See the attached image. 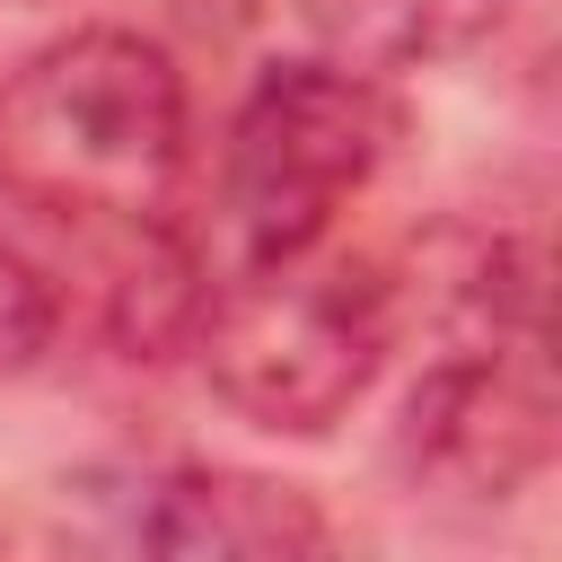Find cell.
Returning <instances> with one entry per match:
<instances>
[{"label":"cell","instance_id":"6da1fadb","mask_svg":"<svg viewBox=\"0 0 562 562\" xmlns=\"http://www.w3.org/2000/svg\"><path fill=\"white\" fill-rule=\"evenodd\" d=\"M184 176V70L132 26H70L0 88V193L44 220L140 228Z\"/></svg>","mask_w":562,"mask_h":562},{"label":"cell","instance_id":"7a4b0ae2","mask_svg":"<svg viewBox=\"0 0 562 562\" xmlns=\"http://www.w3.org/2000/svg\"><path fill=\"white\" fill-rule=\"evenodd\" d=\"M184 342L228 413L316 439L369 395L378 360L395 351V281L369 255H334L316 237L211 281Z\"/></svg>","mask_w":562,"mask_h":562},{"label":"cell","instance_id":"3957f363","mask_svg":"<svg viewBox=\"0 0 562 562\" xmlns=\"http://www.w3.org/2000/svg\"><path fill=\"white\" fill-rule=\"evenodd\" d=\"M386 140H395L386 79H360L325 53L263 70L246 88V105L228 123V158H220V211H228L237 263L334 237L342 202L378 176Z\"/></svg>","mask_w":562,"mask_h":562},{"label":"cell","instance_id":"277c9868","mask_svg":"<svg viewBox=\"0 0 562 562\" xmlns=\"http://www.w3.org/2000/svg\"><path fill=\"white\" fill-rule=\"evenodd\" d=\"M395 457L413 483L457 492L474 509L518 501L553 457V386H544V334L501 342H439L422 386L404 395Z\"/></svg>","mask_w":562,"mask_h":562},{"label":"cell","instance_id":"5b68a950","mask_svg":"<svg viewBox=\"0 0 562 562\" xmlns=\"http://www.w3.org/2000/svg\"><path fill=\"white\" fill-rule=\"evenodd\" d=\"M123 527V544L140 553H211V562H290V553H325L334 527L299 483L272 474H237V465H149L123 474L114 492H97Z\"/></svg>","mask_w":562,"mask_h":562},{"label":"cell","instance_id":"8992f818","mask_svg":"<svg viewBox=\"0 0 562 562\" xmlns=\"http://www.w3.org/2000/svg\"><path fill=\"white\" fill-rule=\"evenodd\" d=\"M518 0H299L307 35L325 61L360 70V79H404V70H439L474 44H492L509 26Z\"/></svg>","mask_w":562,"mask_h":562},{"label":"cell","instance_id":"52a82bcc","mask_svg":"<svg viewBox=\"0 0 562 562\" xmlns=\"http://www.w3.org/2000/svg\"><path fill=\"white\" fill-rule=\"evenodd\" d=\"M53 334H61L53 281H44L18 246H0V378H26V369L53 351Z\"/></svg>","mask_w":562,"mask_h":562}]
</instances>
